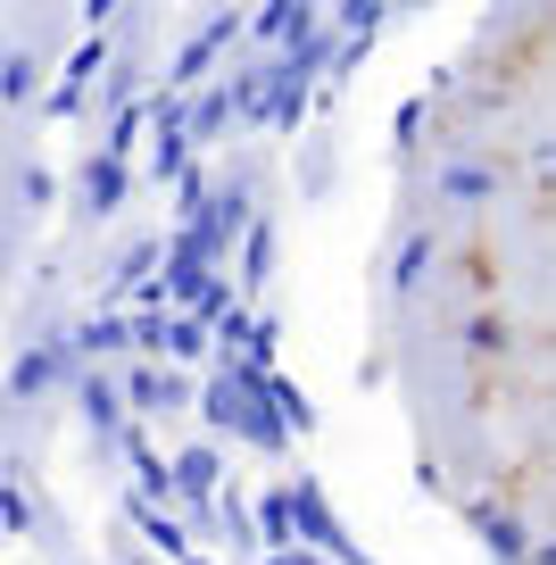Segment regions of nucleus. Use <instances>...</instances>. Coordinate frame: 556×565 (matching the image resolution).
<instances>
[{"label": "nucleus", "instance_id": "1", "mask_svg": "<svg viewBox=\"0 0 556 565\" xmlns=\"http://www.w3.org/2000/svg\"><path fill=\"white\" fill-rule=\"evenodd\" d=\"M216 424H242V433H258V441L275 433V424L258 416V391L249 383H216Z\"/></svg>", "mask_w": 556, "mask_h": 565}]
</instances>
